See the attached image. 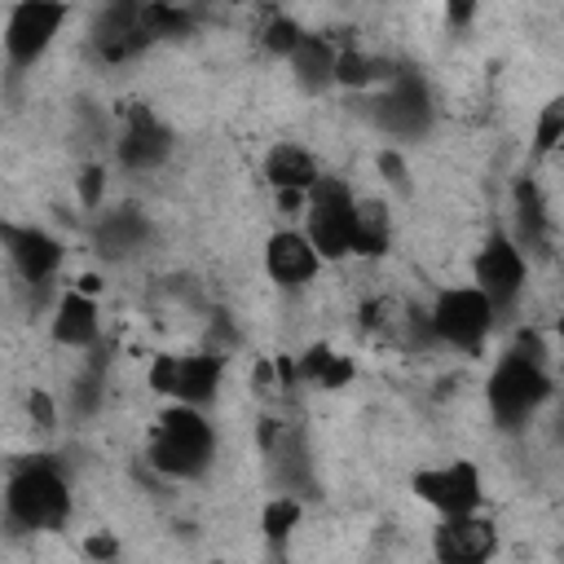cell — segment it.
Returning <instances> with one entry per match:
<instances>
[{
  "instance_id": "17",
  "label": "cell",
  "mask_w": 564,
  "mask_h": 564,
  "mask_svg": "<svg viewBox=\"0 0 564 564\" xmlns=\"http://www.w3.org/2000/svg\"><path fill=\"white\" fill-rule=\"evenodd\" d=\"M264 176L273 189H308L317 176V159L295 141H278L264 159Z\"/></svg>"
},
{
  "instance_id": "23",
  "label": "cell",
  "mask_w": 564,
  "mask_h": 564,
  "mask_svg": "<svg viewBox=\"0 0 564 564\" xmlns=\"http://www.w3.org/2000/svg\"><path fill=\"white\" fill-rule=\"evenodd\" d=\"M471 13H476V0H445V18L449 22H471Z\"/></svg>"
},
{
  "instance_id": "1",
  "label": "cell",
  "mask_w": 564,
  "mask_h": 564,
  "mask_svg": "<svg viewBox=\"0 0 564 564\" xmlns=\"http://www.w3.org/2000/svg\"><path fill=\"white\" fill-rule=\"evenodd\" d=\"M216 454V432L194 405H176L154 423L150 436V463L163 476H203Z\"/></svg>"
},
{
  "instance_id": "10",
  "label": "cell",
  "mask_w": 564,
  "mask_h": 564,
  "mask_svg": "<svg viewBox=\"0 0 564 564\" xmlns=\"http://www.w3.org/2000/svg\"><path fill=\"white\" fill-rule=\"evenodd\" d=\"M494 546H498V529L489 520H480L476 511L445 516L432 533V551L445 564H480V560L494 555Z\"/></svg>"
},
{
  "instance_id": "5",
  "label": "cell",
  "mask_w": 564,
  "mask_h": 564,
  "mask_svg": "<svg viewBox=\"0 0 564 564\" xmlns=\"http://www.w3.org/2000/svg\"><path fill=\"white\" fill-rule=\"evenodd\" d=\"M494 317H498V308L480 286H449L436 295L427 322H432L436 339H445L449 348H480Z\"/></svg>"
},
{
  "instance_id": "24",
  "label": "cell",
  "mask_w": 564,
  "mask_h": 564,
  "mask_svg": "<svg viewBox=\"0 0 564 564\" xmlns=\"http://www.w3.org/2000/svg\"><path fill=\"white\" fill-rule=\"evenodd\" d=\"M88 551H93V555H115V542H110V538H93Z\"/></svg>"
},
{
  "instance_id": "22",
  "label": "cell",
  "mask_w": 564,
  "mask_h": 564,
  "mask_svg": "<svg viewBox=\"0 0 564 564\" xmlns=\"http://www.w3.org/2000/svg\"><path fill=\"white\" fill-rule=\"evenodd\" d=\"M101 185H106V176H101L97 167H88V172L79 176V194H84V203H97V198H101Z\"/></svg>"
},
{
  "instance_id": "7",
  "label": "cell",
  "mask_w": 564,
  "mask_h": 564,
  "mask_svg": "<svg viewBox=\"0 0 564 564\" xmlns=\"http://www.w3.org/2000/svg\"><path fill=\"white\" fill-rule=\"evenodd\" d=\"M150 388L154 392H167L185 405H198V401H212L216 388H220V352H163L154 357L150 366Z\"/></svg>"
},
{
  "instance_id": "4",
  "label": "cell",
  "mask_w": 564,
  "mask_h": 564,
  "mask_svg": "<svg viewBox=\"0 0 564 564\" xmlns=\"http://www.w3.org/2000/svg\"><path fill=\"white\" fill-rule=\"evenodd\" d=\"M304 212H308V242L322 260H344L348 256V229H352V189L335 176H313L304 189Z\"/></svg>"
},
{
  "instance_id": "6",
  "label": "cell",
  "mask_w": 564,
  "mask_h": 564,
  "mask_svg": "<svg viewBox=\"0 0 564 564\" xmlns=\"http://www.w3.org/2000/svg\"><path fill=\"white\" fill-rule=\"evenodd\" d=\"M66 22V4L62 0H22L13 4L9 22H4V53L13 66H31L48 53V44L57 40Z\"/></svg>"
},
{
  "instance_id": "11",
  "label": "cell",
  "mask_w": 564,
  "mask_h": 564,
  "mask_svg": "<svg viewBox=\"0 0 564 564\" xmlns=\"http://www.w3.org/2000/svg\"><path fill=\"white\" fill-rule=\"evenodd\" d=\"M317 269H322V256L313 251V242L304 234L282 229L264 242V273L278 286H304V282H313Z\"/></svg>"
},
{
  "instance_id": "8",
  "label": "cell",
  "mask_w": 564,
  "mask_h": 564,
  "mask_svg": "<svg viewBox=\"0 0 564 564\" xmlns=\"http://www.w3.org/2000/svg\"><path fill=\"white\" fill-rule=\"evenodd\" d=\"M471 278L494 300V308L511 304L524 291V278H529V264H524V251L516 247V238H507V234L485 238V247L471 260Z\"/></svg>"
},
{
  "instance_id": "12",
  "label": "cell",
  "mask_w": 564,
  "mask_h": 564,
  "mask_svg": "<svg viewBox=\"0 0 564 564\" xmlns=\"http://www.w3.org/2000/svg\"><path fill=\"white\" fill-rule=\"evenodd\" d=\"M0 242H4L9 260H13V269L26 282H44L57 269V260H62V247L44 229H35V225H4L0 220Z\"/></svg>"
},
{
  "instance_id": "3",
  "label": "cell",
  "mask_w": 564,
  "mask_h": 564,
  "mask_svg": "<svg viewBox=\"0 0 564 564\" xmlns=\"http://www.w3.org/2000/svg\"><path fill=\"white\" fill-rule=\"evenodd\" d=\"M546 392H551V379H546V370L538 366V357H529V352H507L502 361H498V370L489 375V410H494V419L502 423V427H516V423H524L542 401H546Z\"/></svg>"
},
{
  "instance_id": "19",
  "label": "cell",
  "mask_w": 564,
  "mask_h": 564,
  "mask_svg": "<svg viewBox=\"0 0 564 564\" xmlns=\"http://www.w3.org/2000/svg\"><path fill=\"white\" fill-rule=\"evenodd\" d=\"M300 35H304V26H300L291 13H278V18L264 22V48L278 53V57H286V53L300 44Z\"/></svg>"
},
{
  "instance_id": "16",
  "label": "cell",
  "mask_w": 564,
  "mask_h": 564,
  "mask_svg": "<svg viewBox=\"0 0 564 564\" xmlns=\"http://www.w3.org/2000/svg\"><path fill=\"white\" fill-rule=\"evenodd\" d=\"M97 326H101L97 322V304L88 295H79V291L62 295V304L53 313V339L62 348H88L97 339Z\"/></svg>"
},
{
  "instance_id": "9",
  "label": "cell",
  "mask_w": 564,
  "mask_h": 564,
  "mask_svg": "<svg viewBox=\"0 0 564 564\" xmlns=\"http://www.w3.org/2000/svg\"><path fill=\"white\" fill-rule=\"evenodd\" d=\"M414 494L427 507H436L441 516H463V511H476V502H480V471L471 463L427 467L414 476Z\"/></svg>"
},
{
  "instance_id": "2",
  "label": "cell",
  "mask_w": 564,
  "mask_h": 564,
  "mask_svg": "<svg viewBox=\"0 0 564 564\" xmlns=\"http://www.w3.org/2000/svg\"><path fill=\"white\" fill-rule=\"evenodd\" d=\"M4 511L22 529H57L70 511V489L48 463H26L4 485Z\"/></svg>"
},
{
  "instance_id": "14",
  "label": "cell",
  "mask_w": 564,
  "mask_h": 564,
  "mask_svg": "<svg viewBox=\"0 0 564 564\" xmlns=\"http://www.w3.org/2000/svg\"><path fill=\"white\" fill-rule=\"evenodd\" d=\"M167 154H172V132H167L154 115L137 110L132 123H128V132H123V141H119V159H123V167L145 172V167L163 163Z\"/></svg>"
},
{
  "instance_id": "13",
  "label": "cell",
  "mask_w": 564,
  "mask_h": 564,
  "mask_svg": "<svg viewBox=\"0 0 564 564\" xmlns=\"http://www.w3.org/2000/svg\"><path fill=\"white\" fill-rule=\"evenodd\" d=\"M379 123L392 132H419L427 123V88L414 75H392L388 93L379 97Z\"/></svg>"
},
{
  "instance_id": "15",
  "label": "cell",
  "mask_w": 564,
  "mask_h": 564,
  "mask_svg": "<svg viewBox=\"0 0 564 564\" xmlns=\"http://www.w3.org/2000/svg\"><path fill=\"white\" fill-rule=\"evenodd\" d=\"M392 238V216L375 198H352V229H348V251L352 256H379L388 251Z\"/></svg>"
},
{
  "instance_id": "21",
  "label": "cell",
  "mask_w": 564,
  "mask_h": 564,
  "mask_svg": "<svg viewBox=\"0 0 564 564\" xmlns=\"http://www.w3.org/2000/svg\"><path fill=\"white\" fill-rule=\"evenodd\" d=\"M295 520H300V502H295V498H273V502L264 507V533H269V538L291 533Z\"/></svg>"
},
{
  "instance_id": "18",
  "label": "cell",
  "mask_w": 564,
  "mask_h": 564,
  "mask_svg": "<svg viewBox=\"0 0 564 564\" xmlns=\"http://www.w3.org/2000/svg\"><path fill=\"white\" fill-rule=\"evenodd\" d=\"M286 62H291V75H295L300 88H322V84L335 79V48L322 35H308L304 31L300 44L286 53Z\"/></svg>"
},
{
  "instance_id": "20",
  "label": "cell",
  "mask_w": 564,
  "mask_h": 564,
  "mask_svg": "<svg viewBox=\"0 0 564 564\" xmlns=\"http://www.w3.org/2000/svg\"><path fill=\"white\" fill-rule=\"evenodd\" d=\"M560 132H564V106H560V101H546V106H542V119H538V132H533L538 150L551 154V150L560 145Z\"/></svg>"
}]
</instances>
